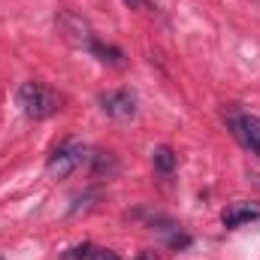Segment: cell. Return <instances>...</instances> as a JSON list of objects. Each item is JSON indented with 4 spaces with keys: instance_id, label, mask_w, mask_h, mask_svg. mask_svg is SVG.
<instances>
[{
    "instance_id": "cell-1",
    "label": "cell",
    "mask_w": 260,
    "mask_h": 260,
    "mask_svg": "<svg viewBox=\"0 0 260 260\" xmlns=\"http://www.w3.org/2000/svg\"><path fill=\"white\" fill-rule=\"evenodd\" d=\"M15 100H18L21 112L30 121H46V118H52L55 112L64 109V97L52 85H46V82H24L18 88Z\"/></svg>"
},
{
    "instance_id": "cell-2",
    "label": "cell",
    "mask_w": 260,
    "mask_h": 260,
    "mask_svg": "<svg viewBox=\"0 0 260 260\" xmlns=\"http://www.w3.org/2000/svg\"><path fill=\"white\" fill-rule=\"evenodd\" d=\"M88 157H91V148H85V145L67 139V142H61V145L49 154V160H46V173H49V179H55V182L70 179L82 164L88 167Z\"/></svg>"
},
{
    "instance_id": "cell-3",
    "label": "cell",
    "mask_w": 260,
    "mask_h": 260,
    "mask_svg": "<svg viewBox=\"0 0 260 260\" xmlns=\"http://www.w3.org/2000/svg\"><path fill=\"white\" fill-rule=\"evenodd\" d=\"M97 103H100V109H103V115L106 118H112V121H133L136 118V94L127 91V88H118V91H103L100 97H97Z\"/></svg>"
},
{
    "instance_id": "cell-4",
    "label": "cell",
    "mask_w": 260,
    "mask_h": 260,
    "mask_svg": "<svg viewBox=\"0 0 260 260\" xmlns=\"http://www.w3.org/2000/svg\"><path fill=\"white\" fill-rule=\"evenodd\" d=\"M58 27H61V34H64V40H70L73 46H79V49H91V43L97 40V34L91 30V24L82 18V15H76V12H61L58 15Z\"/></svg>"
},
{
    "instance_id": "cell-5",
    "label": "cell",
    "mask_w": 260,
    "mask_h": 260,
    "mask_svg": "<svg viewBox=\"0 0 260 260\" xmlns=\"http://www.w3.org/2000/svg\"><path fill=\"white\" fill-rule=\"evenodd\" d=\"M230 127L236 133V139L260 157V115H230Z\"/></svg>"
},
{
    "instance_id": "cell-6",
    "label": "cell",
    "mask_w": 260,
    "mask_h": 260,
    "mask_svg": "<svg viewBox=\"0 0 260 260\" xmlns=\"http://www.w3.org/2000/svg\"><path fill=\"white\" fill-rule=\"evenodd\" d=\"M251 221H260V203H245V200H239V203H230V206L221 212V224H224L227 230H236V227L251 224Z\"/></svg>"
},
{
    "instance_id": "cell-7",
    "label": "cell",
    "mask_w": 260,
    "mask_h": 260,
    "mask_svg": "<svg viewBox=\"0 0 260 260\" xmlns=\"http://www.w3.org/2000/svg\"><path fill=\"white\" fill-rule=\"evenodd\" d=\"M88 52H91V55H94L100 64H106V67H124V64H127V55H124L118 46H112V43H103L100 37L91 43V49H88Z\"/></svg>"
},
{
    "instance_id": "cell-8",
    "label": "cell",
    "mask_w": 260,
    "mask_h": 260,
    "mask_svg": "<svg viewBox=\"0 0 260 260\" xmlns=\"http://www.w3.org/2000/svg\"><path fill=\"white\" fill-rule=\"evenodd\" d=\"M151 164H154V170H157L160 176H173L176 167H179V154H176L173 145H157V148L151 151Z\"/></svg>"
},
{
    "instance_id": "cell-9",
    "label": "cell",
    "mask_w": 260,
    "mask_h": 260,
    "mask_svg": "<svg viewBox=\"0 0 260 260\" xmlns=\"http://www.w3.org/2000/svg\"><path fill=\"white\" fill-rule=\"evenodd\" d=\"M88 170H91L94 176H106V179H109L112 173H118V160H115L112 151H94V148H91Z\"/></svg>"
},
{
    "instance_id": "cell-10",
    "label": "cell",
    "mask_w": 260,
    "mask_h": 260,
    "mask_svg": "<svg viewBox=\"0 0 260 260\" xmlns=\"http://www.w3.org/2000/svg\"><path fill=\"white\" fill-rule=\"evenodd\" d=\"M94 200H100V191H94V188H88V191L76 194V197H73V206H70V215H79V212L94 209V206H97Z\"/></svg>"
},
{
    "instance_id": "cell-11",
    "label": "cell",
    "mask_w": 260,
    "mask_h": 260,
    "mask_svg": "<svg viewBox=\"0 0 260 260\" xmlns=\"http://www.w3.org/2000/svg\"><path fill=\"white\" fill-rule=\"evenodd\" d=\"M167 245H170L173 251H185V248L191 245V236H188L182 227H176V230H170V233H167Z\"/></svg>"
},
{
    "instance_id": "cell-12",
    "label": "cell",
    "mask_w": 260,
    "mask_h": 260,
    "mask_svg": "<svg viewBox=\"0 0 260 260\" xmlns=\"http://www.w3.org/2000/svg\"><path fill=\"white\" fill-rule=\"evenodd\" d=\"M91 251H94V245H91V242H82V245H73L70 251H64L61 260H88Z\"/></svg>"
},
{
    "instance_id": "cell-13",
    "label": "cell",
    "mask_w": 260,
    "mask_h": 260,
    "mask_svg": "<svg viewBox=\"0 0 260 260\" xmlns=\"http://www.w3.org/2000/svg\"><path fill=\"white\" fill-rule=\"evenodd\" d=\"M88 260H121L115 251H109V248H97V251H91V257Z\"/></svg>"
},
{
    "instance_id": "cell-14",
    "label": "cell",
    "mask_w": 260,
    "mask_h": 260,
    "mask_svg": "<svg viewBox=\"0 0 260 260\" xmlns=\"http://www.w3.org/2000/svg\"><path fill=\"white\" fill-rule=\"evenodd\" d=\"M136 260H157V254L148 248V251H139V254H136Z\"/></svg>"
},
{
    "instance_id": "cell-15",
    "label": "cell",
    "mask_w": 260,
    "mask_h": 260,
    "mask_svg": "<svg viewBox=\"0 0 260 260\" xmlns=\"http://www.w3.org/2000/svg\"><path fill=\"white\" fill-rule=\"evenodd\" d=\"M130 9H139V6H148V0H124Z\"/></svg>"
},
{
    "instance_id": "cell-16",
    "label": "cell",
    "mask_w": 260,
    "mask_h": 260,
    "mask_svg": "<svg viewBox=\"0 0 260 260\" xmlns=\"http://www.w3.org/2000/svg\"><path fill=\"white\" fill-rule=\"evenodd\" d=\"M0 260H3V257H0Z\"/></svg>"
}]
</instances>
